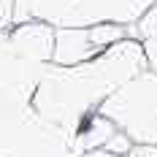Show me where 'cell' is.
<instances>
[{
    "mask_svg": "<svg viewBox=\"0 0 157 157\" xmlns=\"http://www.w3.org/2000/svg\"><path fill=\"white\" fill-rule=\"evenodd\" d=\"M141 71H146V54L136 38L117 41L78 65L49 63L35 84L33 109L44 122L76 138L87 119L98 114L100 103Z\"/></svg>",
    "mask_w": 157,
    "mask_h": 157,
    "instance_id": "obj_1",
    "label": "cell"
},
{
    "mask_svg": "<svg viewBox=\"0 0 157 157\" xmlns=\"http://www.w3.org/2000/svg\"><path fill=\"white\" fill-rule=\"evenodd\" d=\"M155 0H14L11 25L44 22L49 27L136 25Z\"/></svg>",
    "mask_w": 157,
    "mask_h": 157,
    "instance_id": "obj_2",
    "label": "cell"
},
{
    "mask_svg": "<svg viewBox=\"0 0 157 157\" xmlns=\"http://www.w3.org/2000/svg\"><path fill=\"white\" fill-rule=\"evenodd\" d=\"M103 114L130 144L157 146V73L149 68L125 81L100 103Z\"/></svg>",
    "mask_w": 157,
    "mask_h": 157,
    "instance_id": "obj_3",
    "label": "cell"
},
{
    "mask_svg": "<svg viewBox=\"0 0 157 157\" xmlns=\"http://www.w3.org/2000/svg\"><path fill=\"white\" fill-rule=\"evenodd\" d=\"M100 54L95 46L90 27H54L52 65H78Z\"/></svg>",
    "mask_w": 157,
    "mask_h": 157,
    "instance_id": "obj_4",
    "label": "cell"
},
{
    "mask_svg": "<svg viewBox=\"0 0 157 157\" xmlns=\"http://www.w3.org/2000/svg\"><path fill=\"white\" fill-rule=\"evenodd\" d=\"M133 38L136 41H146V38H157V0L155 6L133 25Z\"/></svg>",
    "mask_w": 157,
    "mask_h": 157,
    "instance_id": "obj_5",
    "label": "cell"
},
{
    "mask_svg": "<svg viewBox=\"0 0 157 157\" xmlns=\"http://www.w3.org/2000/svg\"><path fill=\"white\" fill-rule=\"evenodd\" d=\"M125 157H157V146H144V144H133L127 149Z\"/></svg>",
    "mask_w": 157,
    "mask_h": 157,
    "instance_id": "obj_6",
    "label": "cell"
},
{
    "mask_svg": "<svg viewBox=\"0 0 157 157\" xmlns=\"http://www.w3.org/2000/svg\"><path fill=\"white\" fill-rule=\"evenodd\" d=\"M11 3L14 0H0V30L11 27Z\"/></svg>",
    "mask_w": 157,
    "mask_h": 157,
    "instance_id": "obj_7",
    "label": "cell"
},
{
    "mask_svg": "<svg viewBox=\"0 0 157 157\" xmlns=\"http://www.w3.org/2000/svg\"><path fill=\"white\" fill-rule=\"evenodd\" d=\"M81 157H122V155H114V152H106V149H92V152H84Z\"/></svg>",
    "mask_w": 157,
    "mask_h": 157,
    "instance_id": "obj_8",
    "label": "cell"
}]
</instances>
